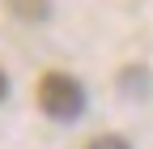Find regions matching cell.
I'll use <instances>...</instances> for the list:
<instances>
[{
	"label": "cell",
	"mask_w": 153,
	"mask_h": 149,
	"mask_svg": "<svg viewBox=\"0 0 153 149\" xmlns=\"http://www.w3.org/2000/svg\"><path fill=\"white\" fill-rule=\"evenodd\" d=\"M4 94H9V77H4V68H0V102H4Z\"/></svg>",
	"instance_id": "cell-4"
},
{
	"label": "cell",
	"mask_w": 153,
	"mask_h": 149,
	"mask_svg": "<svg viewBox=\"0 0 153 149\" xmlns=\"http://www.w3.org/2000/svg\"><path fill=\"white\" fill-rule=\"evenodd\" d=\"M13 17H22V22H47L51 17V0H4Z\"/></svg>",
	"instance_id": "cell-2"
},
{
	"label": "cell",
	"mask_w": 153,
	"mask_h": 149,
	"mask_svg": "<svg viewBox=\"0 0 153 149\" xmlns=\"http://www.w3.org/2000/svg\"><path fill=\"white\" fill-rule=\"evenodd\" d=\"M89 149H132V145H128L119 132H102V136H94V141H89Z\"/></svg>",
	"instance_id": "cell-3"
},
{
	"label": "cell",
	"mask_w": 153,
	"mask_h": 149,
	"mask_svg": "<svg viewBox=\"0 0 153 149\" xmlns=\"http://www.w3.org/2000/svg\"><path fill=\"white\" fill-rule=\"evenodd\" d=\"M38 107H43V115L60 119V124H72L85 111V85L76 77H68V72H47L38 81Z\"/></svg>",
	"instance_id": "cell-1"
}]
</instances>
